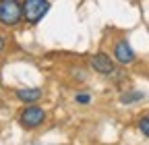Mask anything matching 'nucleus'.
<instances>
[{
    "label": "nucleus",
    "instance_id": "nucleus-1",
    "mask_svg": "<svg viewBox=\"0 0 149 145\" xmlns=\"http://www.w3.org/2000/svg\"><path fill=\"white\" fill-rule=\"evenodd\" d=\"M23 19V4L19 0H0V23L15 27Z\"/></svg>",
    "mask_w": 149,
    "mask_h": 145
},
{
    "label": "nucleus",
    "instance_id": "nucleus-2",
    "mask_svg": "<svg viewBox=\"0 0 149 145\" xmlns=\"http://www.w3.org/2000/svg\"><path fill=\"white\" fill-rule=\"evenodd\" d=\"M48 10H50L48 0H23V19L29 25L40 23Z\"/></svg>",
    "mask_w": 149,
    "mask_h": 145
},
{
    "label": "nucleus",
    "instance_id": "nucleus-3",
    "mask_svg": "<svg viewBox=\"0 0 149 145\" xmlns=\"http://www.w3.org/2000/svg\"><path fill=\"white\" fill-rule=\"evenodd\" d=\"M44 120H46L44 108L33 106V104H27V108L21 112V116H19V122H21V126H25V129H35V126H40Z\"/></svg>",
    "mask_w": 149,
    "mask_h": 145
},
{
    "label": "nucleus",
    "instance_id": "nucleus-4",
    "mask_svg": "<svg viewBox=\"0 0 149 145\" xmlns=\"http://www.w3.org/2000/svg\"><path fill=\"white\" fill-rule=\"evenodd\" d=\"M114 58H116L122 66L133 64V62H135V50L130 48V44H128L126 40H118V42L114 44Z\"/></svg>",
    "mask_w": 149,
    "mask_h": 145
},
{
    "label": "nucleus",
    "instance_id": "nucleus-5",
    "mask_svg": "<svg viewBox=\"0 0 149 145\" xmlns=\"http://www.w3.org/2000/svg\"><path fill=\"white\" fill-rule=\"evenodd\" d=\"M89 64L95 72H100V75H112V72H114V62H112V58L104 52H97L95 56H91Z\"/></svg>",
    "mask_w": 149,
    "mask_h": 145
},
{
    "label": "nucleus",
    "instance_id": "nucleus-6",
    "mask_svg": "<svg viewBox=\"0 0 149 145\" xmlns=\"http://www.w3.org/2000/svg\"><path fill=\"white\" fill-rule=\"evenodd\" d=\"M15 96L21 100L23 104H35L37 100L42 98V89H37V87H29V89H17Z\"/></svg>",
    "mask_w": 149,
    "mask_h": 145
},
{
    "label": "nucleus",
    "instance_id": "nucleus-7",
    "mask_svg": "<svg viewBox=\"0 0 149 145\" xmlns=\"http://www.w3.org/2000/svg\"><path fill=\"white\" fill-rule=\"evenodd\" d=\"M145 98L143 91H128V93H122L120 96V102L122 104H135V102H141Z\"/></svg>",
    "mask_w": 149,
    "mask_h": 145
},
{
    "label": "nucleus",
    "instance_id": "nucleus-8",
    "mask_svg": "<svg viewBox=\"0 0 149 145\" xmlns=\"http://www.w3.org/2000/svg\"><path fill=\"white\" fill-rule=\"evenodd\" d=\"M139 131H141L145 137H149V116H143V118L139 120Z\"/></svg>",
    "mask_w": 149,
    "mask_h": 145
},
{
    "label": "nucleus",
    "instance_id": "nucleus-9",
    "mask_svg": "<svg viewBox=\"0 0 149 145\" xmlns=\"http://www.w3.org/2000/svg\"><path fill=\"white\" fill-rule=\"evenodd\" d=\"M74 102H77V104H89V102H91V98H89V93H87V91H79L77 96H74Z\"/></svg>",
    "mask_w": 149,
    "mask_h": 145
},
{
    "label": "nucleus",
    "instance_id": "nucleus-10",
    "mask_svg": "<svg viewBox=\"0 0 149 145\" xmlns=\"http://www.w3.org/2000/svg\"><path fill=\"white\" fill-rule=\"evenodd\" d=\"M2 50H4V40L0 38V54H2Z\"/></svg>",
    "mask_w": 149,
    "mask_h": 145
}]
</instances>
